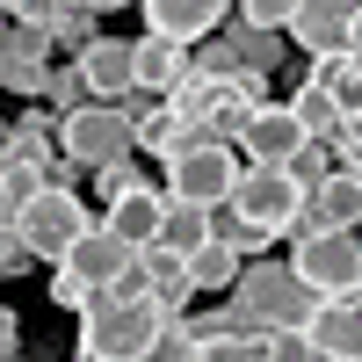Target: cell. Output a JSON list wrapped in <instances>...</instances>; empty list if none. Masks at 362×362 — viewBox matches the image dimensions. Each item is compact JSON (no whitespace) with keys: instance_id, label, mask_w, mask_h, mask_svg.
<instances>
[{"instance_id":"cell-24","label":"cell","mask_w":362,"mask_h":362,"mask_svg":"<svg viewBox=\"0 0 362 362\" xmlns=\"http://www.w3.org/2000/svg\"><path fill=\"white\" fill-rule=\"evenodd\" d=\"M290 174L305 181V196H312L319 181H326V138H305V145H297V160H290Z\"/></svg>"},{"instance_id":"cell-8","label":"cell","mask_w":362,"mask_h":362,"mask_svg":"<svg viewBox=\"0 0 362 362\" xmlns=\"http://www.w3.org/2000/svg\"><path fill=\"white\" fill-rule=\"evenodd\" d=\"M232 138H239V160L247 167H290L297 145H305V124L290 116V102H254Z\"/></svg>"},{"instance_id":"cell-26","label":"cell","mask_w":362,"mask_h":362,"mask_svg":"<svg viewBox=\"0 0 362 362\" xmlns=\"http://www.w3.org/2000/svg\"><path fill=\"white\" fill-rule=\"evenodd\" d=\"M51 305H66V312H87V305H95V290H87V283L73 276V268H58V276H51Z\"/></svg>"},{"instance_id":"cell-27","label":"cell","mask_w":362,"mask_h":362,"mask_svg":"<svg viewBox=\"0 0 362 362\" xmlns=\"http://www.w3.org/2000/svg\"><path fill=\"white\" fill-rule=\"evenodd\" d=\"M29 261H37V254H29V247H22V232H15L8 218H0V276H22Z\"/></svg>"},{"instance_id":"cell-4","label":"cell","mask_w":362,"mask_h":362,"mask_svg":"<svg viewBox=\"0 0 362 362\" xmlns=\"http://www.w3.org/2000/svg\"><path fill=\"white\" fill-rule=\"evenodd\" d=\"M290 268L312 297H362V239L341 225H312L290 239Z\"/></svg>"},{"instance_id":"cell-34","label":"cell","mask_w":362,"mask_h":362,"mask_svg":"<svg viewBox=\"0 0 362 362\" xmlns=\"http://www.w3.org/2000/svg\"><path fill=\"white\" fill-rule=\"evenodd\" d=\"M0 37H8V15H0Z\"/></svg>"},{"instance_id":"cell-11","label":"cell","mask_w":362,"mask_h":362,"mask_svg":"<svg viewBox=\"0 0 362 362\" xmlns=\"http://www.w3.org/2000/svg\"><path fill=\"white\" fill-rule=\"evenodd\" d=\"M95 225H109L124 247H153L160 225H167V189H153V181H131V189H116V196L102 203Z\"/></svg>"},{"instance_id":"cell-29","label":"cell","mask_w":362,"mask_h":362,"mask_svg":"<svg viewBox=\"0 0 362 362\" xmlns=\"http://www.w3.org/2000/svg\"><path fill=\"white\" fill-rule=\"evenodd\" d=\"M8 355H22V319L0 305V362H8Z\"/></svg>"},{"instance_id":"cell-18","label":"cell","mask_w":362,"mask_h":362,"mask_svg":"<svg viewBox=\"0 0 362 362\" xmlns=\"http://www.w3.org/2000/svg\"><path fill=\"white\" fill-rule=\"evenodd\" d=\"M225 51H232V66H239V73H276V66H283V29H254V22H239V15H232Z\"/></svg>"},{"instance_id":"cell-31","label":"cell","mask_w":362,"mask_h":362,"mask_svg":"<svg viewBox=\"0 0 362 362\" xmlns=\"http://www.w3.org/2000/svg\"><path fill=\"white\" fill-rule=\"evenodd\" d=\"M80 8H95V15H116V8H138V0H80Z\"/></svg>"},{"instance_id":"cell-23","label":"cell","mask_w":362,"mask_h":362,"mask_svg":"<svg viewBox=\"0 0 362 362\" xmlns=\"http://www.w3.org/2000/svg\"><path fill=\"white\" fill-rule=\"evenodd\" d=\"M232 15H239V22H254V29H290L297 0H232Z\"/></svg>"},{"instance_id":"cell-16","label":"cell","mask_w":362,"mask_h":362,"mask_svg":"<svg viewBox=\"0 0 362 362\" xmlns=\"http://www.w3.org/2000/svg\"><path fill=\"white\" fill-rule=\"evenodd\" d=\"M138 283L153 290V297H160L167 312H189V297H196V290H189V261H181V254L167 247V239H153V247H138Z\"/></svg>"},{"instance_id":"cell-12","label":"cell","mask_w":362,"mask_h":362,"mask_svg":"<svg viewBox=\"0 0 362 362\" xmlns=\"http://www.w3.org/2000/svg\"><path fill=\"white\" fill-rule=\"evenodd\" d=\"M51 29H8L0 37V87H15V95H44V80H51Z\"/></svg>"},{"instance_id":"cell-5","label":"cell","mask_w":362,"mask_h":362,"mask_svg":"<svg viewBox=\"0 0 362 362\" xmlns=\"http://www.w3.org/2000/svg\"><path fill=\"white\" fill-rule=\"evenodd\" d=\"M131 109L124 102H80L58 116V153L80 160V167H109V160H131Z\"/></svg>"},{"instance_id":"cell-13","label":"cell","mask_w":362,"mask_h":362,"mask_svg":"<svg viewBox=\"0 0 362 362\" xmlns=\"http://www.w3.org/2000/svg\"><path fill=\"white\" fill-rule=\"evenodd\" d=\"M297 334L312 341V355H355L362 362V297H319Z\"/></svg>"},{"instance_id":"cell-15","label":"cell","mask_w":362,"mask_h":362,"mask_svg":"<svg viewBox=\"0 0 362 362\" xmlns=\"http://www.w3.org/2000/svg\"><path fill=\"white\" fill-rule=\"evenodd\" d=\"M138 8H145V29L174 37V44H196L210 29H225V0H138Z\"/></svg>"},{"instance_id":"cell-35","label":"cell","mask_w":362,"mask_h":362,"mask_svg":"<svg viewBox=\"0 0 362 362\" xmlns=\"http://www.w3.org/2000/svg\"><path fill=\"white\" fill-rule=\"evenodd\" d=\"M0 145H8V124H0Z\"/></svg>"},{"instance_id":"cell-28","label":"cell","mask_w":362,"mask_h":362,"mask_svg":"<svg viewBox=\"0 0 362 362\" xmlns=\"http://www.w3.org/2000/svg\"><path fill=\"white\" fill-rule=\"evenodd\" d=\"M95 181H102V203H109L116 189H131L138 174H131V160H109V167H95Z\"/></svg>"},{"instance_id":"cell-14","label":"cell","mask_w":362,"mask_h":362,"mask_svg":"<svg viewBox=\"0 0 362 362\" xmlns=\"http://www.w3.org/2000/svg\"><path fill=\"white\" fill-rule=\"evenodd\" d=\"M131 66H138V95H174L181 80H189V44H174V37H131Z\"/></svg>"},{"instance_id":"cell-30","label":"cell","mask_w":362,"mask_h":362,"mask_svg":"<svg viewBox=\"0 0 362 362\" xmlns=\"http://www.w3.org/2000/svg\"><path fill=\"white\" fill-rule=\"evenodd\" d=\"M348 58H355V66H362V15L348 22Z\"/></svg>"},{"instance_id":"cell-9","label":"cell","mask_w":362,"mask_h":362,"mask_svg":"<svg viewBox=\"0 0 362 362\" xmlns=\"http://www.w3.org/2000/svg\"><path fill=\"white\" fill-rule=\"evenodd\" d=\"M58 268H73V276L87 283V290H124V283H138V247H124V239H116L109 225H87L73 247H66V261Z\"/></svg>"},{"instance_id":"cell-33","label":"cell","mask_w":362,"mask_h":362,"mask_svg":"<svg viewBox=\"0 0 362 362\" xmlns=\"http://www.w3.org/2000/svg\"><path fill=\"white\" fill-rule=\"evenodd\" d=\"M8 8H15V0H0V15H8Z\"/></svg>"},{"instance_id":"cell-25","label":"cell","mask_w":362,"mask_h":362,"mask_svg":"<svg viewBox=\"0 0 362 362\" xmlns=\"http://www.w3.org/2000/svg\"><path fill=\"white\" fill-rule=\"evenodd\" d=\"M66 8H73V0H15L8 15H15L22 29H58V15H66Z\"/></svg>"},{"instance_id":"cell-36","label":"cell","mask_w":362,"mask_h":362,"mask_svg":"<svg viewBox=\"0 0 362 362\" xmlns=\"http://www.w3.org/2000/svg\"><path fill=\"white\" fill-rule=\"evenodd\" d=\"M80 362H87V355H80Z\"/></svg>"},{"instance_id":"cell-7","label":"cell","mask_w":362,"mask_h":362,"mask_svg":"<svg viewBox=\"0 0 362 362\" xmlns=\"http://www.w3.org/2000/svg\"><path fill=\"white\" fill-rule=\"evenodd\" d=\"M87 225H95V218H87V203H80L73 189H58V181H44V189H37V196H29V203L15 210L22 247L37 254V261H51V268L66 261V247H73V239H80Z\"/></svg>"},{"instance_id":"cell-1","label":"cell","mask_w":362,"mask_h":362,"mask_svg":"<svg viewBox=\"0 0 362 362\" xmlns=\"http://www.w3.org/2000/svg\"><path fill=\"white\" fill-rule=\"evenodd\" d=\"M160 326H167V305L145 283L102 290L95 305L80 312V355L87 362H145L160 348Z\"/></svg>"},{"instance_id":"cell-32","label":"cell","mask_w":362,"mask_h":362,"mask_svg":"<svg viewBox=\"0 0 362 362\" xmlns=\"http://www.w3.org/2000/svg\"><path fill=\"white\" fill-rule=\"evenodd\" d=\"M312 362H355V355H312Z\"/></svg>"},{"instance_id":"cell-2","label":"cell","mask_w":362,"mask_h":362,"mask_svg":"<svg viewBox=\"0 0 362 362\" xmlns=\"http://www.w3.org/2000/svg\"><path fill=\"white\" fill-rule=\"evenodd\" d=\"M312 305L319 297L297 283L290 261H247L232 297H225V326L232 334H297V326L312 319Z\"/></svg>"},{"instance_id":"cell-19","label":"cell","mask_w":362,"mask_h":362,"mask_svg":"<svg viewBox=\"0 0 362 362\" xmlns=\"http://www.w3.org/2000/svg\"><path fill=\"white\" fill-rule=\"evenodd\" d=\"M160 239L189 261L203 239H218V210H203V203H167V225H160Z\"/></svg>"},{"instance_id":"cell-10","label":"cell","mask_w":362,"mask_h":362,"mask_svg":"<svg viewBox=\"0 0 362 362\" xmlns=\"http://www.w3.org/2000/svg\"><path fill=\"white\" fill-rule=\"evenodd\" d=\"M73 66H80V80H87V95H95V102H131V95H138L131 37H109V29H102L87 51H73Z\"/></svg>"},{"instance_id":"cell-21","label":"cell","mask_w":362,"mask_h":362,"mask_svg":"<svg viewBox=\"0 0 362 362\" xmlns=\"http://www.w3.org/2000/svg\"><path fill=\"white\" fill-rule=\"evenodd\" d=\"M95 37H102V15H95V8H66V15H58V29H51L58 51H87Z\"/></svg>"},{"instance_id":"cell-3","label":"cell","mask_w":362,"mask_h":362,"mask_svg":"<svg viewBox=\"0 0 362 362\" xmlns=\"http://www.w3.org/2000/svg\"><path fill=\"white\" fill-rule=\"evenodd\" d=\"M239 145H225V138H189V145H174L167 153V203H203V210H218V203H232V181H239Z\"/></svg>"},{"instance_id":"cell-17","label":"cell","mask_w":362,"mask_h":362,"mask_svg":"<svg viewBox=\"0 0 362 362\" xmlns=\"http://www.w3.org/2000/svg\"><path fill=\"white\" fill-rule=\"evenodd\" d=\"M239 268H247V261H239L232 239H203V247L189 254V290H196V297H232Z\"/></svg>"},{"instance_id":"cell-6","label":"cell","mask_w":362,"mask_h":362,"mask_svg":"<svg viewBox=\"0 0 362 362\" xmlns=\"http://www.w3.org/2000/svg\"><path fill=\"white\" fill-rule=\"evenodd\" d=\"M218 210H232V218H247L261 232H297V218H305V181L290 167H239L232 203H218Z\"/></svg>"},{"instance_id":"cell-20","label":"cell","mask_w":362,"mask_h":362,"mask_svg":"<svg viewBox=\"0 0 362 362\" xmlns=\"http://www.w3.org/2000/svg\"><path fill=\"white\" fill-rule=\"evenodd\" d=\"M290 116H297V124H305V138H341V102L326 95L319 80L290 87Z\"/></svg>"},{"instance_id":"cell-22","label":"cell","mask_w":362,"mask_h":362,"mask_svg":"<svg viewBox=\"0 0 362 362\" xmlns=\"http://www.w3.org/2000/svg\"><path fill=\"white\" fill-rule=\"evenodd\" d=\"M44 102H51L58 116H66V109H80V102H95V95H87V80H80V66H73V58H66V66H51V80H44Z\"/></svg>"}]
</instances>
